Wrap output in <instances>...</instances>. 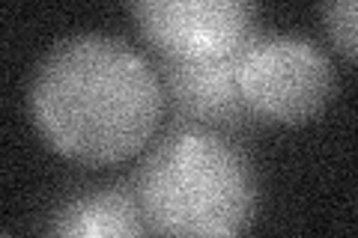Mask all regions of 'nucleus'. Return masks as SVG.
<instances>
[{
	"label": "nucleus",
	"mask_w": 358,
	"mask_h": 238,
	"mask_svg": "<svg viewBox=\"0 0 358 238\" xmlns=\"http://www.w3.org/2000/svg\"><path fill=\"white\" fill-rule=\"evenodd\" d=\"M322 33L334 54L358 63V0H322Z\"/></svg>",
	"instance_id": "0eeeda50"
},
{
	"label": "nucleus",
	"mask_w": 358,
	"mask_h": 238,
	"mask_svg": "<svg viewBox=\"0 0 358 238\" xmlns=\"http://www.w3.org/2000/svg\"><path fill=\"white\" fill-rule=\"evenodd\" d=\"M27 105L42 143L81 167L143 155L167 117L152 57L108 33H75L51 45L33 72Z\"/></svg>",
	"instance_id": "f257e3e1"
},
{
	"label": "nucleus",
	"mask_w": 358,
	"mask_h": 238,
	"mask_svg": "<svg viewBox=\"0 0 358 238\" xmlns=\"http://www.w3.org/2000/svg\"><path fill=\"white\" fill-rule=\"evenodd\" d=\"M257 30L260 24L251 30V36ZM251 36L215 60H167L152 54L171 122H197L239 140L248 137L257 128V119L248 113L239 93V63Z\"/></svg>",
	"instance_id": "39448f33"
},
{
	"label": "nucleus",
	"mask_w": 358,
	"mask_h": 238,
	"mask_svg": "<svg viewBox=\"0 0 358 238\" xmlns=\"http://www.w3.org/2000/svg\"><path fill=\"white\" fill-rule=\"evenodd\" d=\"M150 235L224 238L254 226L260 185L239 137L197 122H167L134 167Z\"/></svg>",
	"instance_id": "f03ea898"
},
{
	"label": "nucleus",
	"mask_w": 358,
	"mask_h": 238,
	"mask_svg": "<svg viewBox=\"0 0 358 238\" xmlns=\"http://www.w3.org/2000/svg\"><path fill=\"white\" fill-rule=\"evenodd\" d=\"M338 75L313 39L257 30L239 63V93L257 126H308L329 107Z\"/></svg>",
	"instance_id": "7ed1b4c3"
},
{
	"label": "nucleus",
	"mask_w": 358,
	"mask_h": 238,
	"mask_svg": "<svg viewBox=\"0 0 358 238\" xmlns=\"http://www.w3.org/2000/svg\"><path fill=\"white\" fill-rule=\"evenodd\" d=\"M147 48L167 60H215L257 27L254 0H129Z\"/></svg>",
	"instance_id": "20e7f679"
},
{
	"label": "nucleus",
	"mask_w": 358,
	"mask_h": 238,
	"mask_svg": "<svg viewBox=\"0 0 358 238\" xmlns=\"http://www.w3.org/2000/svg\"><path fill=\"white\" fill-rule=\"evenodd\" d=\"M48 235L57 238H141L150 235L131 179L105 182L63 197L45 214Z\"/></svg>",
	"instance_id": "423d86ee"
}]
</instances>
